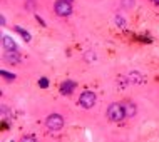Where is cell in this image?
I'll return each mask as SVG.
<instances>
[{"mask_svg": "<svg viewBox=\"0 0 159 142\" xmlns=\"http://www.w3.org/2000/svg\"><path fill=\"white\" fill-rule=\"evenodd\" d=\"M107 117L112 120V122H121V120L126 117L122 104H111L109 109H107Z\"/></svg>", "mask_w": 159, "mask_h": 142, "instance_id": "obj_1", "label": "cell"}, {"mask_svg": "<svg viewBox=\"0 0 159 142\" xmlns=\"http://www.w3.org/2000/svg\"><path fill=\"white\" fill-rule=\"evenodd\" d=\"M54 8H55V14L61 15V17H67L72 14V5L69 0H57Z\"/></svg>", "mask_w": 159, "mask_h": 142, "instance_id": "obj_2", "label": "cell"}, {"mask_svg": "<svg viewBox=\"0 0 159 142\" xmlns=\"http://www.w3.org/2000/svg\"><path fill=\"white\" fill-rule=\"evenodd\" d=\"M45 124H47V127H49L50 131H61V129L64 127V119L59 114H50L49 117H47Z\"/></svg>", "mask_w": 159, "mask_h": 142, "instance_id": "obj_3", "label": "cell"}, {"mask_svg": "<svg viewBox=\"0 0 159 142\" xmlns=\"http://www.w3.org/2000/svg\"><path fill=\"white\" fill-rule=\"evenodd\" d=\"M79 104L82 105L84 109H91V107H94V104H96V94L89 92V90L82 92L80 97H79Z\"/></svg>", "mask_w": 159, "mask_h": 142, "instance_id": "obj_4", "label": "cell"}, {"mask_svg": "<svg viewBox=\"0 0 159 142\" xmlns=\"http://www.w3.org/2000/svg\"><path fill=\"white\" fill-rule=\"evenodd\" d=\"M2 44H3V47H5L7 52H15V50H17V44L14 42V38H10L7 35L2 38Z\"/></svg>", "mask_w": 159, "mask_h": 142, "instance_id": "obj_5", "label": "cell"}, {"mask_svg": "<svg viewBox=\"0 0 159 142\" xmlns=\"http://www.w3.org/2000/svg\"><path fill=\"white\" fill-rule=\"evenodd\" d=\"M75 89V82H72V80H67V82H64L61 85V92L64 95H69V94H72V90Z\"/></svg>", "mask_w": 159, "mask_h": 142, "instance_id": "obj_6", "label": "cell"}, {"mask_svg": "<svg viewBox=\"0 0 159 142\" xmlns=\"http://www.w3.org/2000/svg\"><path fill=\"white\" fill-rule=\"evenodd\" d=\"M124 107V112H126V117H132V115H136V105L131 104V102H126V104H122Z\"/></svg>", "mask_w": 159, "mask_h": 142, "instance_id": "obj_7", "label": "cell"}, {"mask_svg": "<svg viewBox=\"0 0 159 142\" xmlns=\"http://www.w3.org/2000/svg\"><path fill=\"white\" fill-rule=\"evenodd\" d=\"M129 80L134 82V84H141L144 79H143V75H141L139 72H131V74H129Z\"/></svg>", "mask_w": 159, "mask_h": 142, "instance_id": "obj_8", "label": "cell"}, {"mask_svg": "<svg viewBox=\"0 0 159 142\" xmlns=\"http://www.w3.org/2000/svg\"><path fill=\"white\" fill-rule=\"evenodd\" d=\"M5 59H7V62H12V64H17V62L20 60L19 54H15V52H8V54L5 55Z\"/></svg>", "mask_w": 159, "mask_h": 142, "instance_id": "obj_9", "label": "cell"}, {"mask_svg": "<svg viewBox=\"0 0 159 142\" xmlns=\"http://www.w3.org/2000/svg\"><path fill=\"white\" fill-rule=\"evenodd\" d=\"M15 30L20 33V35H22V38H24L25 42H30V33H29L27 30H24L22 27H15Z\"/></svg>", "mask_w": 159, "mask_h": 142, "instance_id": "obj_10", "label": "cell"}, {"mask_svg": "<svg viewBox=\"0 0 159 142\" xmlns=\"http://www.w3.org/2000/svg\"><path fill=\"white\" fill-rule=\"evenodd\" d=\"M20 142H37V139H35L34 135H24Z\"/></svg>", "mask_w": 159, "mask_h": 142, "instance_id": "obj_11", "label": "cell"}, {"mask_svg": "<svg viewBox=\"0 0 159 142\" xmlns=\"http://www.w3.org/2000/svg\"><path fill=\"white\" fill-rule=\"evenodd\" d=\"M39 85H40L42 89H45V87H49V80L45 79V77H42L40 80H39Z\"/></svg>", "mask_w": 159, "mask_h": 142, "instance_id": "obj_12", "label": "cell"}, {"mask_svg": "<svg viewBox=\"0 0 159 142\" xmlns=\"http://www.w3.org/2000/svg\"><path fill=\"white\" fill-rule=\"evenodd\" d=\"M2 75L5 77V79H8V80H14V79H15V75H14V74H8L7 70H2Z\"/></svg>", "mask_w": 159, "mask_h": 142, "instance_id": "obj_13", "label": "cell"}, {"mask_svg": "<svg viewBox=\"0 0 159 142\" xmlns=\"http://www.w3.org/2000/svg\"><path fill=\"white\" fill-rule=\"evenodd\" d=\"M134 3V0H124V7H131Z\"/></svg>", "mask_w": 159, "mask_h": 142, "instance_id": "obj_14", "label": "cell"}, {"mask_svg": "<svg viewBox=\"0 0 159 142\" xmlns=\"http://www.w3.org/2000/svg\"><path fill=\"white\" fill-rule=\"evenodd\" d=\"M154 2H156V3H157V5H159V0H154Z\"/></svg>", "mask_w": 159, "mask_h": 142, "instance_id": "obj_15", "label": "cell"}, {"mask_svg": "<svg viewBox=\"0 0 159 142\" xmlns=\"http://www.w3.org/2000/svg\"><path fill=\"white\" fill-rule=\"evenodd\" d=\"M69 2H70V0H69Z\"/></svg>", "mask_w": 159, "mask_h": 142, "instance_id": "obj_16", "label": "cell"}]
</instances>
